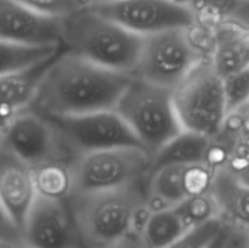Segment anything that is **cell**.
<instances>
[{"mask_svg": "<svg viewBox=\"0 0 249 248\" xmlns=\"http://www.w3.org/2000/svg\"><path fill=\"white\" fill-rule=\"evenodd\" d=\"M133 74L108 70L65 50L55 58L29 108L49 118L114 109Z\"/></svg>", "mask_w": 249, "mask_h": 248, "instance_id": "obj_1", "label": "cell"}, {"mask_svg": "<svg viewBox=\"0 0 249 248\" xmlns=\"http://www.w3.org/2000/svg\"><path fill=\"white\" fill-rule=\"evenodd\" d=\"M142 44V35L102 16L91 6L63 17L66 50L101 67L133 74Z\"/></svg>", "mask_w": 249, "mask_h": 248, "instance_id": "obj_2", "label": "cell"}, {"mask_svg": "<svg viewBox=\"0 0 249 248\" xmlns=\"http://www.w3.org/2000/svg\"><path fill=\"white\" fill-rule=\"evenodd\" d=\"M146 182L68 197L82 248L108 247L131 233L136 209L146 201Z\"/></svg>", "mask_w": 249, "mask_h": 248, "instance_id": "obj_3", "label": "cell"}, {"mask_svg": "<svg viewBox=\"0 0 249 248\" xmlns=\"http://www.w3.org/2000/svg\"><path fill=\"white\" fill-rule=\"evenodd\" d=\"M211 53L203 29L177 28L143 36L142 49L134 77L174 90L197 63Z\"/></svg>", "mask_w": 249, "mask_h": 248, "instance_id": "obj_4", "label": "cell"}, {"mask_svg": "<svg viewBox=\"0 0 249 248\" xmlns=\"http://www.w3.org/2000/svg\"><path fill=\"white\" fill-rule=\"evenodd\" d=\"M114 111L151 156L184 131L175 109L173 90L134 75Z\"/></svg>", "mask_w": 249, "mask_h": 248, "instance_id": "obj_5", "label": "cell"}, {"mask_svg": "<svg viewBox=\"0 0 249 248\" xmlns=\"http://www.w3.org/2000/svg\"><path fill=\"white\" fill-rule=\"evenodd\" d=\"M175 109L184 130L215 138L228 117L223 78L204 56L186 78L173 90Z\"/></svg>", "mask_w": 249, "mask_h": 248, "instance_id": "obj_6", "label": "cell"}, {"mask_svg": "<svg viewBox=\"0 0 249 248\" xmlns=\"http://www.w3.org/2000/svg\"><path fill=\"white\" fill-rule=\"evenodd\" d=\"M152 156L142 147L128 146L94 151L71 162L73 192L106 191L147 179Z\"/></svg>", "mask_w": 249, "mask_h": 248, "instance_id": "obj_7", "label": "cell"}, {"mask_svg": "<svg viewBox=\"0 0 249 248\" xmlns=\"http://www.w3.org/2000/svg\"><path fill=\"white\" fill-rule=\"evenodd\" d=\"M0 151L33 170L50 163L74 159L55 123L32 109H24L1 122Z\"/></svg>", "mask_w": 249, "mask_h": 248, "instance_id": "obj_8", "label": "cell"}, {"mask_svg": "<svg viewBox=\"0 0 249 248\" xmlns=\"http://www.w3.org/2000/svg\"><path fill=\"white\" fill-rule=\"evenodd\" d=\"M102 16L139 35L177 28H194L198 18L190 4L177 0H117L91 5Z\"/></svg>", "mask_w": 249, "mask_h": 248, "instance_id": "obj_9", "label": "cell"}, {"mask_svg": "<svg viewBox=\"0 0 249 248\" xmlns=\"http://www.w3.org/2000/svg\"><path fill=\"white\" fill-rule=\"evenodd\" d=\"M50 119L60 131L73 158L107 148L142 147L128 124L114 109Z\"/></svg>", "mask_w": 249, "mask_h": 248, "instance_id": "obj_10", "label": "cell"}, {"mask_svg": "<svg viewBox=\"0 0 249 248\" xmlns=\"http://www.w3.org/2000/svg\"><path fill=\"white\" fill-rule=\"evenodd\" d=\"M216 170L206 164H172L151 173L146 182V203L155 213L189 197L209 192Z\"/></svg>", "mask_w": 249, "mask_h": 248, "instance_id": "obj_11", "label": "cell"}, {"mask_svg": "<svg viewBox=\"0 0 249 248\" xmlns=\"http://www.w3.org/2000/svg\"><path fill=\"white\" fill-rule=\"evenodd\" d=\"M23 240L34 248H82L67 199L38 195L27 218Z\"/></svg>", "mask_w": 249, "mask_h": 248, "instance_id": "obj_12", "label": "cell"}, {"mask_svg": "<svg viewBox=\"0 0 249 248\" xmlns=\"http://www.w3.org/2000/svg\"><path fill=\"white\" fill-rule=\"evenodd\" d=\"M62 29L63 17L41 14L14 0H0V40L62 45Z\"/></svg>", "mask_w": 249, "mask_h": 248, "instance_id": "obj_13", "label": "cell"}, {"mask_svg": "<svg viewBox=\"0 0 249 248\" xmlns=\"http://www.w3.org/2000/svg\"><path fill=\"white\" fill-rule=\"evenodd\" d=\"M36 196L38 192L33 169L6 152L0 151L1 214L22 233Z\"/></svg>", "mask_w": 249, "mask_h": 248, "instance_id": "obj_14", "label": "cell"}, {"mask_svg": "<svg viewBox=\"0 0 249 248\" xmlns=\"http://www.w3.org/2000/svg\"><path fill=\"white\" fill-rule=\"evenodd\" d=\"M56 57L44 61L27 70L0 74L2 122L29 108L33 100L36 99L41 82Z\"/></svg>", "mask_w": 249, "mask_h": 248, "instance_id": "obj_15", "label": "cell"}, {"mask_svg": "<svg viewBox=\"0 0 249 248\" xmlns=\"http://www.w3.org/2000/svg\"><path fill=\"white\" fill-rule=\"evenodd\" d=\"M211 60L221 78L249 67V31L235 24L212 29Z\"/></svg>", "mask_w": 249, "mask_h": 248, "instance_id": "obj_16", "label": "cell"}, {"mask_svg": "<svg viewBox=\"0 0 249 248\" xmlns=\"http://www.w3.org/2000/svg\"><path fill=\"white\" fill-rule=\"evenodd\" d=\"M211 192L226 223L249 229V186L241 182L226 164L216 169Z\"/></svg>", "mask_w": 249, "mask_h": 248, "instance_id": "obj_17", "label": "cell"}, {"mask_svg": "<svg viewBox=\"0 0 249 248\" xmlns=\"http://www.w3.org/2000/svg\"><path fill=\"white\" fill-rule=\"evenodd\" d=\"M190 5L207 28L235 24L249 31V0H191Z\"/></svg>", "mask_w": 249, "mask_h": 248, "instance_id": "obj_18", "label": "cell"}, {"mask_svg": "<svg viewBox=\"0 0 249 248\" xmlns=\"http://www.w3.org/2000/svg\"><path fill=\"white\" fill-rule=\"evenodd\" d=\"M1 66L0 74L18 72L56 57L62 53V45H32L0 40Z\"/></svg>", "mask_w": 249, "mask_h": 248, "instance_id": "obj_19", "label": "cell"}, {"mask_svg": "<svg viewBox=\"0 0 249 248\" xmlns=\"http://www.w3.org/2000/svg\"><path fill=\"white\" fill-rule=\"evenodd\" d=\"M190 230L191 228L173 206L152 213L142 238L148 248H167Z\"/></svg>", "mask_w": 249, "mask_h": 248, "instance_id": "obj_20", "label": "cell"}, {"mask_svg": "<svg viewBox=\"0 0 249 248\" xmlns=\"http://www.w3.org/2000/svg\"><path fill=\"white\" fill-rule=\"evenodd\" d=\"M34 180L38 195L53 199H68L73 192L71 162H57L36 168Z\"/></svg>", "mask_w": 249, "mask_h": 248, "instance_id": "obj_21", "label": "cell"}, {"mask_svg": "<svg viewBox=\"0 0 249 248\" xmlns=\"http://www.w3.org/2000/svg\"><path fill=\"white\" fill-rule=\"evenodd\" d=\"M175 208L191 229L213 219L221 218L220 209L211 191L206 194L189 197L180 203L175 204Z\"/></svg>", "mask_w": 249, "mask_h": 248, "instance_id": "obj_22", "label": "cell"}, {"mask_svg": "<svg viewBox=\"0 0 249 248\" xmlns=\"http://www.w3.org/2000/svg\"><path fill=\"white\" fill-rule=\"evenodd\" d=\"M224 97L228 114L249 104V67L223 78Z\"/></svg>", "mask_w": 249, "mask_h": 248, "instance_id": "obj_23", "label": "cell"}, {"mask_svg": "<svg viewBox=\"0 0 249 248\" xmlns=\"http://www.w3.org/2000/svg\"><path fill=\"white\" fill-rule=\"evenodd\" d=\"M226 221L223 218H216L191 229L182 237L175 241L167 248H206L208 243L225 228Z\"/></svg>", "mask_w": 249, "mask_h": 248, "instance_id": "obj_24", "label": "cell"}, {"mask_svg": "<svg viewBox=\"0 0 249 248\" xmlns=\"http://www.w3.org/2000/svg\"><path fill=\"white\" fill-rule=\"evenodd\" d=\"M14 1L41 14L66 17L85 7L91 6L97 0H14Z\"/></svg>", "mask_w": 249, "mask_h": 248, "instance_id": "obj_25", "label": "cell"}, {"mask_svg": "<svg viewBox=\"0 0 249 248\" xmlns=\"http://www.w3.org/2000/svg\"><path fill=\"white\" fill-rule=\"evenodd\" d=\"M249 229L230 224L225 248H248Z\"/></svg>", "mask_w": 249, "mask_h": 248, "instance_id": "obj_26", "label": "cell"}, {"mask_svg": "<svg viewBox=\"0 0 249 248\" xmlns=\"http://www.w3.org/2000/svg\"><path fill=\"white\" fill-rule=\"evenodd\" d=\"M105 248H148V247L145 243V241H143L142 236L136 235V233H129L125 238L121 240L119 242Z\"/></svg>", "mask_w": 249, "mask_h": 248, "instance_id": "obj_27", "label": "cell"}, {"mask_svg": "<svg viewBox=\"0 0 249 248\" xmlns=\"http://www.w3.org/2000/svg\"><path fill=\"white\" fill-rule=\"evenodd\" d=\"M228 165V164H226ZM233 174L236 175L241 182L249 186V164H241V165H228Z\"/></svg>", "mask_w": 249, "mask_h": 248, "instance_id": "obj_28", "label": "cell"}, {"mask_svg": "<svg viewBox=\"0 0 249 248\" xmlns=\"http://www.w3.org/2000/svg\"><path fill=\"white\" fill-rule=\"evenodd\" d=\"M229 228H230V224L226 223L225 228L211 241V243L207 245L206 248H225V243H226V238H228V233H229Z\"/></svg>", "mask_w": 249, "mask_h": 248, "instance_id": "obj_29", "label": "cell"}, {"mask_svg": "<svg viewBox=\"0 0 249 248\" xmlns=\"http://www.w3.org/2000/svg\"><path fill=\"white\" fill-rule=\"evenodd\" d=\"M177 1L184 2V4H190V2H191V0H177Z\"/></svg>", "mask_w": 249, "mask_h": 248, "instance_id": "obj_30", "label": "cell"}, {"mask_svg": "<svg viewBox=\"0 0 249 248\" xmlns=\"http://www.w3.org/2000/svg\"><path fill=\"white\" fill-rule=\"evenodd\" d=\"M22 248H34V247H32V246H29V245H26V243H24V245L22 246Z\"/></svg>", "mask_w": 249, "mask_h": 248, "instance_id": "obj_31", "label": "cell"}, {"mask_svg": "<svg viewBox=\"0 0 249 248\" xmlns=\"http://www.w3.org/2000/svg\"><path fill=\"white\" fill-rule=\"evenodd\" d=\"M100 1H117V0H97L96 2H100Z\"/></svg>", "mask_w": 249, "mask_h": 248, "instance_id": "obj_32", "label": "cell"}, {"mask_svg": "<svg viewBox=\"0 0 249 248\" xmlns=\"http://www.w3.org/2000/svg\"><path fill=\"white\" fill-rule=\"evenodd\" d=\"M248 248H249V242H248Z\"/></svg>", "mask_w": 249, "mask_h": 248, "instance_id": "obj_33", "label": "cell"}]
</instances>
